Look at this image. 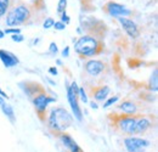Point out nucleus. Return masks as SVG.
Instances as JSON below:
<instances>
[{"instance_id":"3","label":"nucleus","mask_w":158,"mask_h":152,"mask_svg":"<svg viewBox=\"0 0 158 152\" xmlns=\"http://www.w3.org/2000/svg\"><path fill=\"white\" fill-rule=\"evenodd\" d=\"M32 14L28 6L26 5H17L11 9L6 16V26L9 27H17L22 23H26L31 19Z\"/></svg>"},{"instance_id":"21","label":"nucleus","mask_w":158,"mask_h":152,"mask_svg":"<svg viewBox=\"0 0 158 152\" xmlns=\"http://www.w3.org/2000/svg\"><path fill=\"white\" fill-rule=\"evenodd\" d=\"M4 33L5 34H20L21 33V28L19 27H9V28H6L5 31H4Z\"/></svg>"},{"instance_id":"8","label":"nucleus","mask_w":158,"mask_h":152,"mask_svg":"<svg viewBox=\"0 0 158 152\" xmlns=\"http://www.w3.org/2000/svg\"><path fill=\"white\" fill-rule=\"evenodd\" d=\"M118 22L122 24L123 29L127 32V34L130 38L136 39L140 36V29H139L138 24L134 21L127 19V17H118Z\"/></svg>"},{"instance_id":"5","label":"nucleus","mask_w":158,"mask_h":152,"mask_svg":"<svg viewBox=\"0 0 158 152\" xmlns=\"http://www.w3.org/2000/svg\"><path fill=\"white\" fill-rule=\"evenodd\" d=\"M151 142L143 137L127 136L124 137V146L128 152H145Z\"/></svg>"},{"instance_id":"14","label":"nucleus","mask_w":158,"mask_h":152,"mask_svg":"<svg viewBox=\"0 0 158 152\" xmlns=\"http://www.w3.org/2000/svg\"><path fill=\"white\" fill-rule=\"evenodd\" d=\"M118 107L124 112V113L127 114V116H135L136 112H138V107H136V105H135L133 101H130V100H125V101H123L122 103H119Z\"/></svg>"},{"instance_id":"29","label":"nucleus","mask_w":158,"mask_h":152,"mask_svg":"<svg viewBox=\"0 0 158 152\" xmlns=\"http://www.w3.org/2000/svg\"><path fill=\"white\" fill-rule=\"evenodd\" d=\"M49 73L51 76H57V68L56 67H50L49 68Z\"/></svg>"},{"instance_id":"9","label":"nucleus","mask_w":158,"mask_h":152,"mask_svg":"<svg viewBox=\"0 0 158 152\" xmlns=\"http://www.w3.org/2000/svg\"><path fill=\"white\" fill-rule=\"evenodd\" d=\"M54 101H55V97H50V96L46 95L45 93H40V94H38V95L33 99V105H34L37 112L41 116V114L45 112L48 105L51 103V102H54Z\"/></svg>"},{"instance_id":"33","label":"nucleus","mask_w":158,"mask_h":152,"mask_svg":"<svg viewBox=\"0 0 158 152\" xmlns=\"http://www.w3.org/2000/svg\"><path fill=\"white\" fill-rule=\"evenodd\" d=\"M56 62H57V65H59V66H61V65H62V61H61V60H57Z\"/></svg>"},{"instance_id":"15","label":"nucleus","mask_w":158,"mask_h":152,"mask_svg":"<svg viewBox=\"0 0 158 152\" xmlns=\"http://www.w3.org/2000/svg\"><path fill=\"white\" fill-rule=\"evenodd\" d=\"M110 93H111V89H110V87H107V85H102V87H99V88H96L95 90H94V99L96 100V101H105L108 95H110Z\"/></svg>"},{"instance_id":"2","label":"nucleus","mask_w":158,"mask_h":152,"mask_svg":"<svg viewBox=\"0 0 158 152\" xmlns=\"http://www.w3.org/2000/svg\"><path fill=\"white\" fill-rule=\"evenodd\" d=\"M74 49L77 54L85 57H93L98 54L100 49L99 40L91 36H83L76 41Z\"/></svg>"},{"instance_id":"12","label":"nucleus","mask_w":158,"mask_h":152,"mask_svg":"<svg viewBox=\"0 0 158 152\" xmlns=\"http://www.w3.org/2000/svg\"><path fill=\"white\" fill-rule=\"evenodd\" d=\"M152 127V120L148 117L140 116L136 119L135 124V135H143L148 132V129Z\"/></svg>"},{"instance_id":"31","label":"nucleus","mask_w":158,"mask_h":152,"mask_svg":"<svg viewBox=\"0 0 158 152\" xmlns=\"http://www.w3.org/2000/svg\"><path fill=\"white\" fill-rule=\"evenodd\" d=\"M0 96H1L2 99H7V95H6V94H5V93H4L1 89H0Z\"/></svg>"},{"instance_id":"20","label":"nucleus","mask_w":158,"mask_h":152,"mask_svg":"<svg viewBox=\"0 0 158 152\" xmlns=\"http://www.w3.org/2000/svg\"><path fill=\"white\" fill-rule=\"evenodd\" d=\"M66 7H67V0H59V4H57V14H62L66 11Z\"/></svg>"},{"instance_id":"11","label":"nucleus","mask_w":158,"mask_h":152,"mask_svg":"<svg viewBox=\"0 0 158 152\" xmlns=\"http://www.w3.org/2000/svg\"><path fill=\"white\" fill-rule=\"evenodd\" d=\"M0 60H1V62L4 63V66L6 68L15 67L20 63V60L17 58L16 55H14L12 53H10L7 50H4V49H0Z\"/></svg>"},{"instance_id":"17","label":"nucleus","mask_w":158,"mask_h":152,"mask_svg":"<svg viewBox=\"0 0 158 152\" xmlns=\"http://www.w3.org/2000/svg\"><path fill=\"white\" fill-rule=\"evenodd\" d=\"M157 73H158L157 68H155L153 73L151 74L150 80H148V88H150V90L153 91V93H156L158 90V74Z\"/></svg>"},{"instance_id":"30","label":"nucleus","mask_w":158,"mask_h":152,"mask_svg":"<svg viewBox=\"0 0 158 152\" xmlns=\"http://www.w3.org/2000/svg\"><path fill=\"white\" fill-rule=\"evenodd\" d=\"M90 107H91V108H94V110H96L99 106H98V103H96V102H94V101H93V102H90Z\"/></svg>"},{"instance_id":"23","label":"nucleus","mask_w":158,"mask_h":152,"mask_svg":"<svg viewBox=\"0 0 158 152\" xmlns=\"http://www.w3.org/2000/svg\"><path fill=\"white\" fill-rule=\"evenodd\" d=\"M78 96L80 97V100H81L84 103H86V102H88V96H86V93H85L84 88H79Z\"/></svg>"},{"instance_id":"13","label":"nucleus","mask_w":158,"mask_h":152,"mask_svg":"<svg viewBox=\"0 0 158 152\" xmlns=\"http://www.w3.org/2000/svg\"><path fill=\"white\" fill-rule=\"evenodd\" d=\"M103 68H105L103 62L99 61V60H89L85 63V71H86V73L93 77L99 76L100 73L103 71Z\"/></svg>"},{"instance_id":"4","label":"nucleus","mask_w":158,"mask_h":152,"mask_svg":"<svg viewBox=\"0 0 158 152\" xmlns=\"http://www.w3.org/2000/svg\"><path fill=\"white\" fill-rule=\"evenodd\" d=\"M136 116H122L114 122L120 133L128 136H135V124H136Z\"/></svg>"},{"instance_id":"16","label":"nucleus","mask_w":158,"mask_h":152,"mask_svg":"<svg viewBox=\"0 0 158 152\" xmlns=\"http://www.w3.org/2000/svg\"><path fill=\"white\" fill-rule=\"evenodd\" d=\"M0 107H1L4 114H5L12 123H15V112H14V108H12L9 103H6L5 100H4L1 96H0Z\"/></svg>"},{"instance_id":"6","label":"nucleus","mask_w":158,"mask_h":152,"mask_svg":"<svg viewBox=\"0 0 158 152\" xmlns=\"http://www.w3.org/2000/svg\"><path fill=\"white\" fill-rule=\"evenodd\" d=\"M105 11L112 16V17H124V16H128L131 14V11L129 9H127L124 5H120L118 2H114V1H110L106 4L105 6Z\"/></svg>"},{"instance_id":"7","label":"nucleus","mask_w":158,"mask_h":152,"mask_svg":"<svg viewBox=\"0 0 158 152\" xmlns=\"http://www.w3.org/2000/svg\"><path fill=\"white\" fill-rule=\"evenodd\" d=\"M66 89H67V100H68V102H69V106H71V108H72V112L74 114V118H76L77 120H79V122H81V119H83V113H81V110H80V107H79L78 96L74 95V93L72 91L69 84L66 85Z\"/></svg>"},{"instance_id":"1","label":"nucleus","mask_w":158,"mask_h":152,"mask_svg":"<svg viewBox=\"0 0 158 152\" xmlns=\"http://www.w3.org/2000/svg\"><path fill=\"white\" fill-rule=\"evenodd\" d=\"M73 124V116L63 107H54L48 118V125L56 133H64Z\"/></svg>"},{"instance_id":"28","label":"nucleus","mask_w":158,"mask_h":152,"mask_svg":"<svg viewBox=\"0 0 158 152\" xmlns=\"http://www.w3.org/2000/svg\"><path fill=\"white\" fill-rule=\"evenodd\" d=\"M69 56V46H66L62 50V57H68Z\"/></svg>"},{"instance_id":"22","label":"nucleus","mask_w":158,"mask_h":152,"mask_svg":"<svg viewBox=\"0 0 158 152\" xmlns=\"http://www.w3.org/2000/svg\"><path fill=\"white\" fill-rule=\"evenodd\" d=\"M54 23H55L54 19H51V17H48V19L44 21V24H43V27H44V29H49V28H51V27L54 26Z\"/></svg>"},{"instance_id":"32","label":"nucleus","mask_w":158,"mask_h":152,"mask_svg":"<svg viewBox=\"0 0 158 152\" xmlns=\"http://www.w3.org/2000/svg\"><path fill=\"white\" fill-rule=\"evenodd\" d=\"M5 37V33H4V31L2 29H0V39H2Z\"/></svg>"},{"instance_id":"18","label":"nucleus","mask_w":158,"mask_h":152,"mask_svg":"<svg viewBox=\"0 0 158 152\" xmlns=\"http://www.w3.org/2000/svg\"><path fill=\"white\" fill-rule=\"evenodd\" d=\"M10 1L9 0H0V19L6 14L7 9H9Z\"/></svg>"},{"instance_id":"25","label":"nucleus","mask_w":158,"mask_h":152,"mask_svg":"<svg viewBox=\"0 0 158 152\" xmlns=\"http://www.w3.org/2000/svg\"><path fill=\"white\" fill-rule=\"evenodd\" d=\"M60 17H61V22H63L64 24H68V23L71 22V19H69V16L67 15V12H66V11H64V12H62Z\"/></svg>"},{"instance_id":"10","label":"nucleus","mask_w":158,"mask_h":152,"mask_svg":"<svg viewBox=\"0 0 158 152\" xmlns=\"http://www.w3.org/2000/svg\"><path fill=\"white\" fill-rule=\"evenodd\" d=\"M60 141L62 142V145L68 150L69 152H84L81 150V147L76 142V140L67 133H61L59 135Z\"/></svg>"},{"instance_id":"26","label":"nucleus","mask_w":158,"mask_h":152,"mask_svg":"<svg viewBox=\"0 0 158 152\" xmlns=\"http://www.w3.org/2000/svg\"><path fill=\"white\" fill-rule=\"evenodd\" d=\"M49 51L51 53V54H54V55H56L57 54V51H59V49H57V45H56V43H50V46H49Z\"/></svg>"},{"instance_id":"24","label":"nucleus","mask_w":158,"mask_h":152,"mask_svg":"<svg viewBox=\"0 0 158 152\" xmlns=\"http://www.w3.org/2000/svg\"><path fill=\"white\" fill-rule=\"evenodd\" d=\"M52 27H54L56 31H64V29H66V24H64L63 22H61V21H57V22H55Z\"/></svg>"},{"instance_id":"27","label":"nucleus","mask_w":158,"mask_h":152,"mask_svg":"<svg viewBox=\"0 0 158 152\" xmlns=\"http://www.w3.org/2000/svg\"><path fill=\"white\" fill-rule=\"evenodd\" d=\"M11 39H12L14 41H16V43H22V41L24 40V37L20 33V34H12V36H11Z\"/></svg>"},{"instance_id":"19","label":"nucleus","mask_w":158,"mask_h":152,"mask_svg":"<svg viewBox=\"0 0 158 152\" xmlns=\"http://www.w3.org/2000/svg\"><path fill=\"white\" fill-rule=\"evenodd\" d=\"M119 100V96L118 95H114L112 96V97H110L105 103H103V108H107V107H110V106H112L113 103H116L117 101Z\"/></svg>"}]
</instances>
